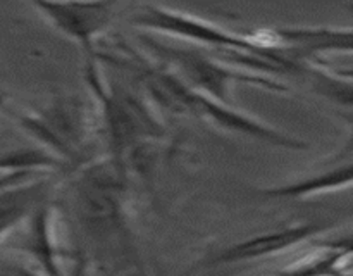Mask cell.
I'll return each mask as SVG.
<instances>
[{
    "mask_svg": "<svg viewBox=\"0 0 353 276\" xmlns=\"http://www.w3.org/2000/svg\"><path fill=\"white\" fill-rule=\"evenodd\" d=\"M141 40L147 41L148 48L154 50L155 55L161 59V68L176 76L193 92L214 102L230 106L231 86L236 83H252V85H259L272 92L286 90V86L279 85L274 79L264 78L254 72H241L240 69L231 68L200 47H193V45L178 47V45L162 43V41L159 43L150 37H141Z\"/></svg>",
    "mask_w": 353,
    "mask_h": 276,
    "instance_id": "obj_1",
    "label": "cell"
},
{
    "mask_svg": "<svg viewBox=\"0 0 353 276\" xmlns=\"http://www.w3.org/2000/svg\"><path fill=\"white\" fill-rule=\"evenodd\" d=\"M17 126L52 150L57 161L78 162L85 155L88 144L90 117L86 107L78 99H62L38 112H12Z\"/></svg>",
    "mask_w": 353,
    "mask_h": 276,
    "instance_id": "obj_2",
    "label": "cell"
},
{
    "mask_svg": "<svg viewBox=\"0 0 353 276\" xmlns=\"http://www.w3.org/2000/svg\"><path fill=\"white\" fill-rule=\"evenodd\" d=\"M333 224L327 221H303V223H293L288 226L278 228V230L268 231V233L255 235V237L240 240L217 254H210L202 261L195 262L190 273L200 271V269L221 268V266L241 264V262L261 261V259L272 257L281 252L292 250L293 247L305 244L310 238H317L330 231Z\"/></svg>",
    "mask_w": 353,
    "mask_h": 276,
    "instance_id": "obj_3",
    "label": "cell"
},
{
    "mask_svg": "<svg viewBox=\"0 0 353 276\" xmlns=\"http://www.w3.org/2000/svg\"><path fill=\"white\" fill-rule=\"evenodd\" d=\"M34 9L48 24L81 45L88 57V66L95 62V43L100 34L109 28L114 16V3H34Z\"/></svg>",
    "mask_w": 353,
    "mask_h": 276,
    "instance_id": "obj_4",
    "label": "cell"
},
{
    "mask_svg": "<svg viewBox=\"0 0 353 276\" xmlns=\"http://www.w3.org/2000/svg\"><path fill=\"white\" fill-rule=\"evenodd\" d=\"M272 276H352L350 238L319 245Z\"/></svg>",
    "mask_w": 353,
    "mask_h": 276,
    "instance_id": "obj_5",
    "label": "cell"
},
{
    "mask_svg": "<svg viewBox=\"0 0 353 276\" xmlns=\"http://www.w3.org/2000/svg\"><path fill=\"white\" fill-rule=\"evenodd\" d=\"M48 181L34 178L0 190V241L47 200Z\"/></svg>",
    "mask_w": 353,
    "mask_h": 276,
    "instance_id": "obj_6",
    "label": "cell"
},
{
    "mask_svg": "<svg viewBox=\"0 0 353 276\" xmlns=\"http://www.w3.org/2000/svg\"><path fill=\"white\" fill-rule=\"evenodd\" d=\"M26 250L40 266L41 276H62L61 264L57 261V245L52 231V210L47 200L41 202L33 213L28 216Z\"/></svg>",
    "mask_w": 353,
    "mask_h": 276,
    "instance_id": "obj_7",
    "label": "cell"
},
{
    "mask_svg": "<svg viewBox=\"0 0 353 276\" xmlns=\"http://www.w3.org/2000/svg\"><path fill=\"white\" fill-rule=\"evenodd\" d=\"M352 181V161L345 164L336 162L330 171H321L312 176L292 181L288 185L272 186L261 190V193L269 199H305V197L321 195L326 192H336L341 185H350Z\"/></svg>",
    "mask_w": 353,
    "mask_h": 276,
    "instance_id": "obj_8",
    "label": "cell"
},
{
    "mask_svg": "<svg viewBox=\"0 0 353 276\" xmlns=\"http://www.w3.org/2000/svg\"><path fill=\"white\" fill-rule=\"evenodd\" d=\"M7 273H9L7 276H41L40 273H34L31 271V269L21 268V266H10V268L7 269Z\"/></svg>",
    "mask_w": 353,
    "mask_h": 276,
    "instance_id": "obj_9",
    "label": "cell"
},
{
    "mask_svg": "<svg viewBox=\"0 0 353 276\" xmlns=\"http://www.w3.org/2000/svg\"><path fill=\"white\" fill-rule=\"evenodd\" d=\"M0 112H3V114H7V116H12V112H14V109L12 107L9 106V102H7V97L3 95L2 92H0Z\"/></svg>",
    "mask_w": 353,
    "mask_h": 276,
    "instance_id": "obj_10",
    "label": "cell"
}]
</instances>
